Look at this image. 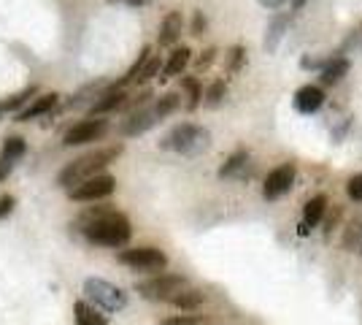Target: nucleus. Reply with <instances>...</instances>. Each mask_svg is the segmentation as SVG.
Returning <instances> with one entry per match:
<instances>
[{
	"mask_svg": "<svg viewBox=\"0 0 362 325\" xmlns=\"http://www.w3.org/2000/svg\"><path fill=\"white\" fill-rule=\"evenodd\" d=\"M81 233L90 244L98 247H124L133 236V225L124 215L111 206H95L78 217Z\"/></svg>",
	"mask_w": 362,
	"mask_h": 325,
	"instance_id": "nucleus-1",
	"label": "nucleus"
},
{
	"mask_svg": "<svg viewBox=\"0 0 362 325\" xmlns=\"http://www.w3.org/2000/svg\"><path fill=\"white\" fill-rule=\"evenodd\" d=\"M122 152H124L122 144H108V147H100V149H92L87 155L76 157L71 163H65V169L57 173V185L68 187V190L76 185H81L84 179H90V176L100 173L103 169H108Z\"/></svg>",
	"mask_w": 362,
	"mask_h": 325,
	"instance_id": "nucleus-2",
	"label": "nucleus"
},
{
	"mask_svg": "<svg viewBox=\"0 0 362 325\" xmlns=\"http://www.w3.org/2000/svg\"><path fill=\"white\" fill-rule=\"evenodd\" d=\"M211 144V133L195 122H181L176 125L170 133H165V139L160 141V147L168 152H176L184 157H195L200 152H206Z\"/></svg>",
	"mask_w": 362,
	"mask_h": 325,
	"instance_id": "nucleus-3",
	"label": "nucleus"
},
{
	"mask_svg": "<svg viewBox=\"0 0 362 325\" xmlns=\"http://www.w3.org/2000/svg\"><path fill=\"white\" fill-rule=\"evenodd\" d=\"M84 293H87V298L95 307H100V309L106 312H122L127 307V293L122 287H117V285L106 282V279L90 277L84 282Z\"/></svg>",
	"mask_w": 362,
	"mask_h": 325,
	"instance_id": "nucleus-4",
	"label": "nucleus"
},
{
	"mask_svg": "<svg viewBox=\"0 0 362 325\" xmlns=\"http://www.w3.org/2000/svg\"><path fill=\"white\" fill-rule=\"evenodd\" d=\"M187 285L189 282L181 277V274H157V277L146 279V282H138L136 293L141 298H146V301H170Z\"/></svg>",
	"mask_w": 362,
	"mask_h": 325,
	"instance_id": "nucleus-5",
	"label": "nucleus"
},
{
	"mask_svg": "<svg viewBox=\"0 0 362 325\" xmlns=\"http://www.w3.org/2000/svg\"><path fill=\"white\" fill-rule=\"evenodd\" d=\"M117 190V179L111 173H95L90 179H84L81 185H76L68 190V198L76 203H87V201H103L111 193Z\"/></svg>",
	"mask_w": 362,
	"mask_h": 325,
	"instance_id": "nucleus-6",
	"label": "nucleus"
},
{
	"mask_svg": "<svg viewBox=\"0 0 362 325\" xmlns=\"http://www.w3.org/2000/svg\"><path fill=\"white\" fill-rule=\"evenodd\" d=\"M119 263L133 268V271H163L168 266V258L165 252L157 247H136V249H122Z\"/></svg>",
	"mask_w": 362,
	"mask_h": 325,
	"instance_id": "nucleus-7",
	"label": "nucleus"
},
{
	"mask_svg": "<svg viewBox=\"0 0 362 325\" xmlns=\"http://www.w3.org/2000/svg\"><path fill=\"white\" fill-rule=\"evenodd\" d=\"M108 133V120H100V117H90V120H81L76 122L68 133L62 144L65 147H81V144H90V141H100Z\"/></svg>",
	"mask_w": 362,
	"mask_h": 325,
	"instance_id": "nucleus-8",
	"label": "nucleus"
},
{
	"mask_svg": "<svg viewBox=\"0 0 362 325\" xmlns=\"http://www.w3.org/2000/svg\"><path fill=\"white\" fill-rule=\"evenodd\" d=\"M160 122V117H157V111L154 106H136L130 108V114L122 120V136H127V139H133V136H144L146 130H151L154 125Z\"/></svg>",
	"mask_w": 362,
	"mask_h": 325,
	"instance_id": "nucleus-9",
	"label": "nucleus"
},
{
	"mask_svg": "<svg viewBox=\"0 0 362 325\" xmlns=\"http://www.w3.org/2000/svg\"><path fill=\"white\" fill-rule=\"evenodd\" d=\"M292 187H295V166L287 163V166H279V169H273L271 173H268L265 185H262V195H265L268 201H276V198L287 195Z\"/></svg>",
	"mask_w": 362,
	"mask_h": 325,
	"instance_id": "nucleus-10",
	"label": "nucleus"
},
{
	"mask_svg": "<svg viewBox=\"0 0 362 325\" xmlns=\"http://www.w3.org/2000/svg\"><path fill=\"white\" fill-rule=\"evenodd\" d=\"M57 103H60V95L57 93H46V95H38V98H30V103H28V106L16 111V122H30V120H38V117L49 114Z\"/></svg>",
	"mask_w": 362,
	"mask_h": 325,
	"instance_id": "nucleus-11",
	"label": "nucleus"
},
{
	"mask_svg": "<svg viewBox=\"0 0 362 325\" xmlns=\"http://www.w3.org/2000/svg\"><path fill=\"white\" fill-rule=\"evenodd\" d=\"M127 98L130 95L124 93V87H106L103 93L98 95V101L92 103V117H100V114H111V111H117V108H124V103H127Z\"/></svg>",
	"mask_w": 362,
	"mask_h": 325,
	"instance_id": "nucleus-12",
	"label": "nucleus"
},
{
	"mask_svg": "<svg viewBox=\"0 0 362 325\" xmlns=\"http://www.w3.org/2000/svg\"><path fill=\"white\" fill-rule=\"evenodd\" d=\"M292 103H295V108H298L300 114H317L319 108L325 106V90L317 87V84H305V87H300V90L295 93Z\"/></svg>",
	"mask_w": 362,
	"mask_h": 325,
	"instance_id": "nucleus-13",
	"label": "nucleus"
},
{
	"mask_svg": "<svg viewBox=\"0 0 362 325\" xmlns=\"http://www.w3.org/2000/svg\"><path fill=\"white\" fill-rule=\"evenodd\" d=\"M349 68H351V62L346 60V57H327L325 60V65L319 68L322 71V84L325 87H335V84H341L344 81V76L349 74Z\"/></svg>",
	"mask_w": 362,
	"mask_h": 325,
	"instance_id": "nucleus-14",
	"label": "nucleus"
},
{
	"mask_svg": "<svg viewBox=\"0 0 362 325\" xmlns=\"http://www.w3.org/2000/svg\"><path fill=\"white\" fill-rule=\"evenodd\" d=\"M181 30H184V16H181V11H170V14H165L163 25H160V35H157L160 47H173V44L181 38Z\"/></svg>",
	"mask_w": 362,
	"mask_h": 325,
	"instance_id": "nucleus-15",
	"label": "nucleus"
},
{
	"mask_svg": "<svg viewBox=\"0 0 362 325\" xmlns=\"http://www.w3.org/2000/svg\"><path fill=\"white\" fill-rule=\"evenodd\" d=\"M289 22H292V14H276L271 19V25H268V33H265V52L268 55H273L276 49H279V44H281V38H284V33L289 30Z\"/></svg>",
	"mask_w": 362,
	"mask_h": 325,
	"instance_id": "nucleus-16",
	"label": "nucleus"
},
{
	"mask_svg": "<svg viewBox=\"0 0 362 325\" xmlns=\"http://www.w3.org/2000/svg\"><path fill=\"white\" fill-rule=\"evenodd\" d=\"M189 60H192V49H189V47H176L173 52H170L168 62L163 65V71H160V79H163V81H168V79L179 76L181 71L189 65Z\"/></svg>",
	"mask_w": 362,
	"mask_h": 325,
	"instance_id": "nucleus-17",
	"label": "nucleus"
},
{
	"mask_svg": "<svg viewBox=\"0 0 362 325\" xmlns=\"http://www.w3.org/2000/svg\"><path fill=\"white\" fill-rule=\"evenodd\" d=\"M249 152L246 149H238V152H233V155L227 157V163L219 169V179H233V176H243L246 171H249Z\"/></svg>",
	"mask_w": 362,
	"mask_h": 325,
	"instance_id": "nucleus-18",
	"label": "nucleus"
},
{
	"mask_svg": "<svg viewBox=\"0 0 362 325\" xmlns=\"http://www.w3.org/2000/svg\"><path fill=\"white\" fill-rule=\"evenodd\" d=\"M203 301H206V295L187 285V287H184V290H179V293L173 295L168 304H173V307H176V309H181V312H192V309H197Z\"/></svg>",
	"mask_w": 362,
	"mask_h": 325,
	"instance_id": "nucleus-19",
	"label": "nucleus"
},
{
	"mask_svg": "<svg viewBox=\"0 0 362 325\" xmlns=\"http://www.w3.org/2000/svg\"><path fill=\"white\" fill-rule=\"evenodd\" d=\"M74 317H76V325H108L106 317H103L100 312H95L92 307H87V301H76Z\"/></svg>",
	"mask_w": 362,
	"mask_h": 325,
	"instance_id": "nucleus-20",
	"label": "nucleus"
},
{
	"mask_svg": "<svg viewBox=\"0 0 362 325\" xmlns=\"http://www.w3.org/2000/svg\"><path fill=\"white\" fill-rule=\"evenodd\" d=\"M38 95V87H25L22 93H14L11 98H6L3 103H0V111L3 114H11V111H19V108H25L30 103V98Z\"/></svg>",
	"mask_w": 362,
	"mask_h": 325,
	"instance_id": "nucleus-21",
	"label": "nucleus"
},
{
	"mask_svg": "<svg viewBox=\"0 0 362 325\" xmlns=\"http://www.w3.org/2000/svg\"><path fill=\"white\" fill-rule=\"evenodd\" d=\"M325 209H327V198L325 195H314L311 201L305 203V209H303V222L308 225V228H314L322 215H325Z\"/></svg>",
	"mask_w": 362,
	"mask_h": 325,
	"instance_id": "nucleus-22",
	"label": "nucleus"
},
{
	"mask_svg": "<svg viewBox=\"0 0 362 325\" xmlns=\"http://www.w3.org/2000/svg\"><path fill=\"white\" fill-rule=\"evenodd\" d=\"M181 87L187 93V108L195 111L200 103H203V84L197 81V76H184L181 79Z\"/></svg>",
	"mask_w": 362,
	"mask_h": 325,
	"instance_id": "nucleus-23",
	"label": "nucleus"
},
{
	"mask_svg": "<svg viewBox=\"0 0 362 325\" xmlns=\"http://www.w3.org/2000/svg\"><path fill=\"white\" fill-rule=\"evenodd\" d=\"M25 155H28V141L19 139V136H11V139H6V144H3V160H6V163L22 160Z\"/></svg>",
	"mask_w": 362,
	"mask_h": 325,
	"instance_id": "nucleus-24",
	"label": "nucleus"
},
{
	"mask_svg": "<svg viewBox=\"0 0 362 325\" xmlns=\"http://www.w3.org/2000/svg\"><path fill=\"white\" fill-rule=\"evenodd\" d=\"M160 71H163V60H160L157 55H149V57L144 60V65H141V71H138L136 84H146V81H151L154 76H160Z\"/></svg>",
	"mask_w": 362,
	"mask_h": 325,
	"instance_id": "nucleus-25",
	"label": "nucleus"
},
{
	"mask_svg": "<svg viewBox=\"0 0 362 325\" xmlns=\"http://www.w3.org/2000/svg\"><path fill=\"white\" fill-rule=\"evenodd\" d=\"M179 106H181V95L179 93H168V95H163V98H157L154 111H157V117H160V120H165V117H170V114H173Z\"/></svg>",
	"mask_w": 362,
	"mask_h": 325,
	"instance_id": "nucleus-26",
	"label": "nucleus"
},
{
	"mask_svg": "<svg viewBox=\"0 0 362 325\" xmlns=\"http://www.w3.org/2000/svg\"><path fill=\"white\" fill-rule=\"evenodd\" d=\"M227 98V84L222 81V79H216L211 87L203 93V101H206V106H211V108H216L222 101Z\"/></svg>",
	"mask_w": 362,
	"mask_h": 325,
	"instance_id": "nucleus-27",
	"label": "nucleus"
},
{
	"mask_svg": "<svg viewBox=\"0 0 362 325\" xmlns=\"http://www.w3.org/2000/svg\"><path fill=\"white\" fill-rule=\"evenodd\" d=\"M243 62H246V49L243 47H233L227 52V71L230 74H238L243 68Z\"/></svg>",
	"mask_w": 362,
	"mask_h": 325,
	"instance_id": "nucleus-28",
	"label": "nucleus"
},
{
	"mask_svg": "<svg viewBox=\"0 0 362 325\" xmlns=\"http://www.w3.org/2000/svg\"><path fill=\"white\" fill-rule=\"evenodd\" d=\"M160 325H209L203 317H195V314H176V317H168Z\"/></svg>",
	"mask_w": 362,
	"mask_h": 325,
	"instance_id": "nucleus-29",
	"label": "nucleus"
},
{
	"mask_svg": "<svg viewBox=\"0 0 362 325\" xmlns=\"http://www.w3.org/2000/svg\"><path fill=\"white\" fill-rule=\"evenodd\" d=\"M346 193L351 201H362V173H354L346 182Z\"/></svg>",
	"mask_w": 362,
	"mask_h": 325,
	"instance_id": "nucleus-30",
	"label": "nucleus"
},
{
	"mask_svg": "<svg viewBox=\"0 0 362 325\" xmlns=\"http://www.w3.org/2000/svg\"><path fill=\"white\" fill-rule=\"evenodd\" d=\"M214 60H216V49L209 47L206 52H203V55H200V57H197L195 68H197V71H206V68H209V65H211Z\"/></svg>",
	"mask_w": 362,
	"mask_h": 325,
	"instance_id": "nucleus-31",
	"label": "nucleus"
},
{
	"mask_svg": "<svg viewBox=\"0 0 362 325\" xmlns=\"http://www.w3.org/2000/svg\"><path fill=\"white\" fill-rule=\"evenodd\" d=\"M206 28H209L206 14H203V11H195V16H192V35H203Z\"/></svg>",
	"mask_w": 362,
	"mask_h": 325,
	"instance_id": "nucleus-32",
	"label": "nucleus"
},
{
	"mask_svg": "<svg viewBox=\"0 0 362 325\" xmlns=\"http://www.w3.org/2000/svg\"><path fill=\"white\" fill-rule=\"evenodd\" d=\"M14 195H0V219L14 212Z\"/></svg>",
	"mask_w": 362,
	"mask_h": 325,
	"instance_id": "nucleus-33",
	"label": "nucleus"
},
{
	"mask_svg": "<svg viewBox=\"0 0 362 325\" xmlns=\"http://www.w3.org/2000/svg\"><path fill=\"white\" fill-rule=\"evenodd\" d=\"M284 3H289V0H259V6L268 8V11H279Z\"/></svg>",
	"mask_w": 362,
	"mask_h": 325,
	"instance_id": "nucleus-34",
	"label": "nucleus"
},
{
	"mask_svg": "<svg viewBox=\"0 0 362 325\" xmlns=\"http://www.w3.org/2000/svg\"><path fill=\"white\" fill-rule=\"evenodd\" d=\"M8 171H11V163H6V160L0 157V182H3L6 176H8Z\"/></svg>",
	"mask_w": 362,
	"mask_h": 325,
	"instance_id": "nucleus-35",
	"label": "nucleus"
},
{
	"mask_svg": "<svg viewBox=\"0 0 362 325\" xmlns=\"http://www.w3.org/2000/svg\"><path fill=\"white\" fill-rule=\"evenodd\" d=\"M289 3H292V8H295V11H300V8L305 6V3H308V0H289Z\"/></svg>",
	"mask_w": 362,
	"mask_h": 325,
	"instance_id": "nucleus-36",
	"label": "nucleus"
},
{
	"mask_svg": "<svg viewBox=\"0 0 362 325\" xmlns=\"http://www.w3.org/2000/svg\"><path fill=\"white\" fill-rule=\"evenodd\" d=\"M124 3H130V6H144L146 0H124Z\"/></svg>",
	"mask_w": 362,
	"mask_h": 325,
	"instance_id": "nucleus-37",
	"label": "nucleus"
},
{
	"mask_svg": "<svg viewBox=\"0 0 362 325\" xmlns=\"http://www.w3.org/2000/svg\"><path fill=\"white\" fill-rule=\"evenodd\" d=\"M360 255H362V239H360Z\"/></svg>",
	"mask_w": 362,
	"mask_h": 325,
	"instance_id": "nucleus-38",
	"label": "nucleus"
},
{
	"mask_svg": "<svg viewBox=\"0 0 362 325\" xmlns=\"http://www.w3.org/2000/svg\"><path fill=\"white\" fill-rule=\"evenodd\" d=\"M111 3H114V0H111Z\"/></svg>",
	"mask_w": 362,
	"mask_h": 325,
	"instance_id": "nucleus-39",
	"label": "nucleus"
}]
</instances>
